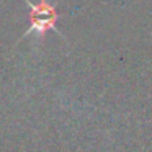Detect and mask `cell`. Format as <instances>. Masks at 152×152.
I'll list each match as a JSON object with an SVG mask.
<instances>
[{
  "mask_svg": "<svg viewBox=\"0 0 152 152\" xmlns=\"http://www.w3.org/2000/svg\"><path fill=\"white\" fill-rule=\"evenodd\" d=\"M25 4L30 8V28L25 31L23 36H28V34L44 36L48 31H56L57 34H61L56 30L59 13L53 4H49L48 0H39L38 4H33L31 0H25Z\"/></svg>",
  "mask_w": 152,
  "mask_h": 152,
  "instance_id": "6da1fadb",
  "label": "cell"
}]
</instances>
